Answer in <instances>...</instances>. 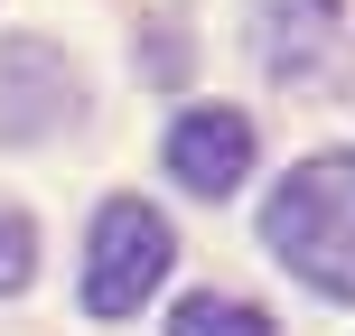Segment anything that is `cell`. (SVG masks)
<instances>
[{
	"instance_id": "6da1fadb",
	"label": "cell",
	"mask_w": 355,
	"mask_h": 336,
	"mask_svg": "<svg viewBox=\"0 0 355 336\" xmlns=\"http://www.w3.org/2000/svg\"><path fill=\"white\" fill-rule=\"evenodd\" d=\"M262 243L281 252V271H300L327 299H355V150H318L271 187Z\"/></svg>"
},
{
	"instance_id": "7a4b0ae2",
	"label": "cell",
	"mask_w": 355,
	"mask_h": 336,
	"mask_svg": "<svg viewBox=\"0 0 355 336\" xmlns=\"http://www.w3.org/2000/svg\"><path fill=\"white\" fill-rule=\"evenodd\" d=\"M252 56L290 94H318V103L355 94V19H346V0H252Z\"/></svg>"
},
{
	"instance_id": "277c9868",
	"label": "cell",
	"mask_w": 355,
	"mask_h": 336,
	"mask_svg": "<svg viewBox=\"0 0 355 336\" xmlns=\"http://www.w3.org/2000/svg\"><path fill=\"white\" fill-rule=\"evenodd\" d=\"M85 112V85H75L66 47L47 37H0V141H47Z\"/></svg>"
},
{
	"instance_id": "5b68a950",
	"label": "cell",
	"mask_w": 355,
	"mask_h": 336,
	"mask_svg": "<svg viewBox=\"0 0 355 336\" xmlns=\"http://www.w3.org/2000/svg\"><path fill=\"white\" fill-rule=\"evenodd\" d=\"M168 177H178L187 196H234V187L252 177V122L225 112V103L178 112V122H168Z\"/></svg>"
},
{
	"instance_id": "8992f818",
	"label": "cell",
	"mask_w": 355,
	"mask_h": 336,
	"mask_svg": "<svg viewBox=\"0 0 355 336\" xmlns=\"http://www.w3.org/2000/svg\"><path fill=\"white\" fill-rule=\"evenodd\" d=\"M168 336H271V318L252 299H215V290H196V299H178Z\"/></svg>"
},
{
	"instance_id": "3957f363",
	"label": "cell",
	"mask_w": 355,
	"mask_h": 336,
	"mask_svg": "<svg viewBox=\"0 0 355 336\" xmlns=\"http://www.w3.org/2000/svg\"><path fill=\"white\" fill-rule=\"evenodd\" d=\"M168 262H178L168 215L141 206V196H112L94 215V233H85V318H141L159 299Z\"/></svg>"
},
{
	"instance_id": "52a82bcc",
	"label": "cell",
	"mask_w": 355,
	"mask_h": 336,
	"mask_svg": "<svg viewBox=\"0 0 355 336\" xmlns=\"http://www.w3.org/2000/svg\"><path fill=\"white\" fill-rule=\"evenodd\" d=\"M28 281H37V224L0 206V299H19Z\"/></svg>"
}]
</instances>
